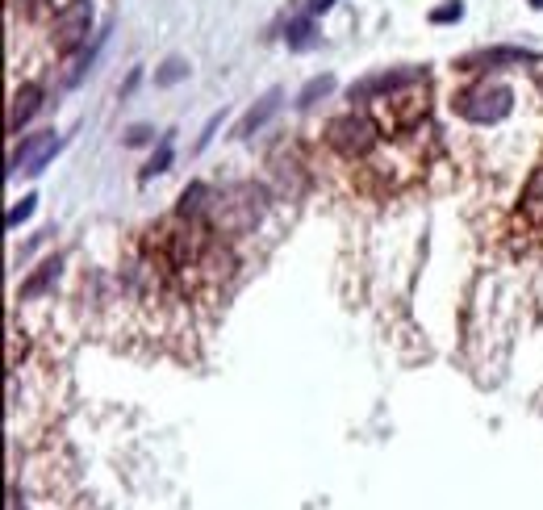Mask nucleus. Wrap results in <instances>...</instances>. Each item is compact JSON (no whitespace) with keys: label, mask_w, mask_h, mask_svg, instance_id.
I'll list each match as a JSON object with an SVG mask.
<instances>
[{"label":"nucleus","mask_w":543,"mask_h":510,"mask_svg":"<svg viewBox=\"0 0 543 510\" xmlns=\"http://www.w3.org/2000/svg\"><path fill=\"white\" fill-rule=\"evenodd\" d=\"M151 138H155L151 126H130L126 130V147H143V143H151Z\"/></svg>","instance_id":"nucleus-18"},{"label":"nucleus","mask_w":543,"mask_h":510,"mask_svg":"<svg viewBox=\"0 0 543 510\" xmlns=\"http://www.w3.org/2000/svg\"><path fill=\"white\" fill-rule=\"evenodd\" d=\"M543 63L539 51L531 46H481V51H468L456 59V72H502V67H531Z\"/></svg>","instance_id":"nucleus-6"},{"label":"nucleus","mask_w":543,"mask_h":510,"mask_svg":"<svg viewBox=\"0 0 543 510\" xmlns=\"http://www.w3.org/2000/svg\"><path fill=\"white\" fill-rule=\"evenodd\" d=\"M326 143L347 159H360L381 143V126H376L368 113H343V118H335L326 126Z\"/></svg>","instance_id":"nucleus-3"},{"label":"nucleus","mask_w":543,"mask_h":510,"mask_svg":"<svg viewBox=\"0 0 543 510\" xmlns=\"http://www.w3.org/2000/svg\"><path fill=\"white\" fill-rule=\"evenodd\" d=\"M9 510H26V498H21V490H17V485L9 490Z\"/></svg>","instance_id":"nucleus-22"},{"label":"nucleus","mask_w":543,"mask_h":510,"mask_svg":"<svg viewBox=\"0 0 543 510\" xmlns=\"http://www.w3.org/2000/svg\"><path fill=\"white\" fill-rule=\"evenodd\" d=\"M414 84H427V67H393V72H376L364 76L347 88V101L351 105H364V101H389L397 92H406Z\"/></svg>","instance_id":"nucleus-4"},{"label":"nucleus","mask_w":543,"mask_h":510,"mask_svg":"<svg viewBox=\"0 0 543 510\" xmlns=\"http://www.w3.org/2000/svg\"><path fill=\"white\" fill-rule=\"evenodd\" d=\"M531 9H543V0H531Z\"/></svg>","instance_id":"nucleus-24"},{"label":"nucleus","mask_w":543,"mask_h":510,"mask_svg":"<svg viewBox=\"0 0 543 510\" xmlns=\"http://www.w3.org/2000/svg\"><path fill=\"white\" fill-rule=\"evenodd\" d=\"M38 109H42V84H34V80L21 84V88L13 92V101H9V134H17Z\"/></svg>","instance_id":"nucleus-8"},{"label":"nucleus","mask_w":543,"mask_h":510,"mask_svg":"<svg viewBox=\"0 0 543 510\" xmlns=\"http://www.w3.org/2000/svg\"><path fill=\"white\" fill-rule=\"evenodd\" d=\"M452 109L460 113L464 122L493 126V122L510 118V109H514V88L502 84V80H477V84H468L464 92H456V97H452Z\"/></svg>","instance_id":"nucleus-2"},{"label":"nucleus","mask_w":543,"mask_h":510,"mask_svg":"<svg viewBox=\"0 0 543 510\" xmlns=\"http://www.w3.org/2000/svg\"><path fill=\"white\" fill-rule=\"evenodd\" d=\"M138 80H143V72H138V67H134V72H130V80L122 84V97H130V92H134V84H138Z\"/></svg>","instance_id":"nucleus-23"},{"label":"nucleus","mask_w":543,"mask_h":510,"mask_svg":"<svg viewBox=\"0 0 543 510\" xmlns=\"http://www.w3.org/2000/svg\"><path fill=\"white\" fill-rule=\"evenodd\" d=\"M92 34V0H67V5L55 13V26H51V42L59 55H72L88 42Z\"/></svg>","instance_id":"nucleus-5"},{"label":"nucleus","mask_w":543,"mask_h":510,"mask_svg":"<svg viewBox=\"0 0 543 510\" xmlns=\"http://www.w3.org/2000/svg\"><path fill=\"white\" fill-rule=\"evenodd\" d=\"M21 9H26L30 17H38V13H46V9H55V0H17Z\"/></svg>","instance_id":"nucleus-20"},{"label":"nucleus","mask_w":543,"mask_h":510,"mask_svg":"<svg viewBox=\"0 0 543 510\" xmlns=\"http://www.w3.org/2000/svg\"><path fill=\"white\" fill-rule=\"evenodd\" d=\"M59 147H63L59 130H38V134H30V138H21V147H17L13 159H9V180H17V176H38V172L55 159Z\"/></svg>","instance_id":"nucleus-7"},{"label":"nucleus","mask_w":543,"mask_h":510,"mask_svg":"<svg viewBox=\"0 0 543 510\" xmlns=\"http://www.w3.org/2000/svg\"><path fill=\"white\" fill-rule=\"evenodd\" d=\"M34 205H38V197H21V205H13L9 218H5V222H9V230H17L21 222H26V218L34 214Z\"/></svg>","instance_id":"nucleus-17"},{"label":"nucleus","mask_w":543,"mask_h":510,"mask_svg":"<svg viewBox=\"0 0 543 510\" xmlns=\"http://www.w3.org/2000/svg\"><path fill=\"white\" fill-rule=\"evenodd\" d=\"M523 214H527L535 226H543V168L531 172L527 189H523Z\"/></svg>","instance_id":"nucleus-12"},{"label":"nucleus","mask_w":543,"mask_h":510,"mask_svg":"<svg viewBox=\"0 0 543 510\" xmlns=\"http://www.w3.org/2000/svg\"><path fill=\"white\" fill-rule=\"evenodd\" d=\"M285 42H289V51H314V46L322 42V38H318V26H314V13L289 17V26H285Z\"/></svg>","instance_id":"nucleus-11"},{"label":"nucleus","mask_w":543,"mask_h":510,"mask_svg":"<svg viewBox=\"0 0 543 510\" xmlns=\"http://www.w3.org/2000/svg\"><path fill=\"white\" fill-rule=\"evenodd\" d=\"M280 105H285V92H280V88H272L264 101H259V105H251V109L243 113V122H239V130H234V134H239V138H251L255 130H264V126L276 118V113H280Z\"/></svg>","instance_id":"nucleus-9"},{"label":"nucleus","mask_w":543,"mask_h":510,"mask_svg":"<svg viewBox=\"0 0 543 510\" xmlns=\"http://www.w3.org/2000/svg\"><path fill=\"white\" fill-rule=\"evenodd\" d=\"M168 164H172V138H163V143H159V151L151 155V164L143 168V176H138V180H151V176H163V172H168Z\"/></svg>","instance_id":"nucleus-15"},{"label":"nucleus","mask_w":543,"mask_h":510,"mask_svg":"<svg viewBox=\"0 0 543 510\" xmlns=\"http://www.w3.org/2000/svg\"><path fill=\"white\" fill-rule=\"evenodd\" d=\"M330 92H335V76H314L310 84H305L301 92H297V109H314L318 101H326Z\"/></svg>","instance_id":"nucleus-13"},{"label":"nucleus","mask_w":543,"mask_h":510,"mask_svg":"<svg viewBox=\"0 0 543 510\" xmlns=\"http://www.w3.org/2000/svg\"><path fill=\"white\" fill-rule=\"evenodd\" d=\"M268 210V193L264 184L255 180H239V184H226L222 193H214V205H209V230L218 235H247V230L259 226Z\"/></svg>","instance_id":"nucleus-1"},{"label":"nucleus","mask_w":543,"mask_h":510,"mask_svg":"<svg viewBox=\"0 0 543 510\" xmlns=\"http://www.w3.org/2000/svg\"><path fill=\"white\" fill-rule=\"evenodd\" d=\"M222 118H226V109H222V113H214V118H209V122H205V130H201V138H197V151H205V147H209V138H214V134H218Z\"/></svg>","instance_id":"nucleus-19"},{"label":"nucleus","mask_w":543,"mask_h":510,"mask_svg":"<svg viewBox=\"0 0 543 510\" xmlns=\"http://www.w3.org/2000/svg\"><path fill=\"white\" fill-rule=\"evenodd\" d=\"M59 272H63V260H59V255H51V260H42L38 264V272L30 276V281L26 285H21V301H34V297H42L46 289H55V281H59Z\"/></svg>","instance_id":"nucleus-10"},{"label":"nucleus","mask_w":543,"mask_h":510,"mask_svg":"<svg viewBox=\"0 0 543 510\" xmlns=\"http://www.w3.org/2000/svg\"><path fill=\"white\" fill-rule=\"evenodd\" d=\"M539 92H543V76H539Z\"/></svg>","instance_id":"nucleus-25"},{"label":"nucleus","mask_w":543,"mask_h":510,"mask_svg":"<svg viewBox=\"0 0 543 510\" xmlns=\"http://www.w3.org/2000/svg\"><path fill=\"white\" fill-rule=\"evenodd\" d=\"M330 9H335V0H305V13H330Z\"/></svg>","instance_id":"nucleus-21"},{"label":"nucleus","mask_w":543,"mask_h":510,"mask_svg":"<svg viewBox=\"0 0 543 510\" xmlns=\"http://www.w3.org/2000/svg\"><path fill=\"white\" fill-rule=\"evenodd\" d=\"M464 17V0H443L439 9H431V26H452Z\"/></svg>","instance_id":"nucleus-16"},{"label":"nucleus","mask_w":543,"mask_h":510,"mask_svg":"<svg viewBox=\"0 0 543 510\" xmlns=\"http://www.w3.org/2000/svg\"><path fill=\"white\" fill-rule=\"evenodd\" d=\"M188 72H193V67H188L184 59H176V55H172V59H168V63H163L159 72H155V84H159V88H172V84L188 80Z\"/></svg>","instance_id":"nucleus-14"}]
</instances>
